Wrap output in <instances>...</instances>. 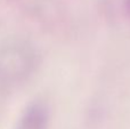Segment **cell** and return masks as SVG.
Returning <instances> with one entry per match:
<instances>
[{"label": "cell", "instance_id": "1", "mask_svg": "<svg viewBox=\"0 0 130 129\" xmlns=\"http://www.w3.org/2000/svg\"><path fill=\"white\" fill-rule=\"evenodd\" d=\"M48 111L42 104H33L27 107L18 122L17 129H47Z\"/></svg>", "mask_w": 130, "mask_h": 129}, {"label": "cell", "instance_id": "2", "mask_svg": "<svg viewBox=\"0 0 130 129\" xmlns=\"http://www.w3.org/2000/svg\"><path fill=\"white\" fill-rule=\"evenodd\" d=\"M126 9H127V13L130 16V0H126Z\"/></svg>", "mask_w": 130, "mask_h": 129}]
</instances>
